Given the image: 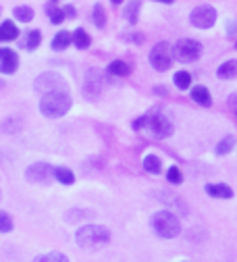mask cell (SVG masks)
I'll use <instances>...</instances> for the list:
<instances>
[{"instance_id":"obj_1","label":"cell","mask_w":237,"mask_h":262,"mask_svg":"<svg viewBox=\"0 0 237 262\" xmlns=\"http://www.w3.org/2000/svg\"><path fill=\"white\" fill-rule=\"evenodd\" d=\"M133 129L135 131H144V134H148L150 138L164 140V138H168L173 134V123L160 111H150L148 115L133 121Z\"/></svg>"},{"instance_id":"obj_2","label":"cell","mask_w":237,"mask_h":262,"mask_svg":"<svg viewBox=\"0 0 237 262\" xmlns=\"http://www.w3.org/2000/svg\"><path fill=\"white\" fill-rule=\"evenodd\" d=\"M71 104H73V98H71L69 90L50 92V94H44L40 98V111L48 119H58V117L67 115L71 108Z\"/></svg>"},{"instance_id":"obj_3","label":"cell","mask_w":237,"mask_h":262,"mask_svg":"<svg viewBox=\"0 0 237 262\" xmlns=\"http://www.w3.org/2000/svg\"><path fill=\"white\" fill-rule=\"evenodd\" d=\"M75 242L83 250H98L111 242V231L102 225H81L75 231Z\"/></svg>"},{"instance_id":"obj_4","label":"cell","mask_w":237,"mask_h":262,"mask_svg":"<svg viewBox=\"0 0 237 262\" xmlns=\"http://www.w3.org/2000/svg\"><path fill=\"white\" fill-rule=\"evenodd\" d=\"M150 225L154 229V233L162 239H173L181 233V223L171 210H158L152 214Z\"/></svg>"},{"instance_id":"obj_5","label":"cell","mask_w":237,"mask_h":262,"mask_svg":"<svg viewBox=\"0 0 237 262\" xmlns=\"http://www.w3.org/2000/svg\"><path fill=\"white\" fill-rule=\"evenodd\" d=\"M173 46L168 42H158L152 50H150V64L156 71H168L173 64Z\"/></svg>"},{"instance_id":"obj_6","label":"cell","mask_w":237,"mask_h":262,"mask_svg":"<svg viewBox=\"0 0 237 262\" xmlns=\"http://www.w3.org/2000/svg\"><path fill=\"white\" fill-rule=\"evenodd\" d=\"M202 54V44L191 38H183L173 46V58L179 62H193Z\"/></svg>"},{"instance_id":"obj_7","label":"cell","mask_w":237,"mask_h":262,"mask_svg":"<svg viewBox=\"0 0 237 262\" xmlns=\"http://www.w3.org/2000/svg\"><path fill=\"white\" fill-rule=\"evenodd\" d=\"M189 23L198 29H210L217 23V9L210 5H200L189 13Z\"/></svg>"},{"instance_id":"obj_8","label":"cell","mask_w":237,"mask_h":262,"mask_svg":"<svg viewBox=\"0 0 237 262\" xmlns=\"http://www.w3.org/2000/svg\"><path fill=\"white\" fill-rule=\"evenodd\" d=\"M33 88H36V92H42L44 94H50V92H60V90H69L67 88V81L56 75V73H42L36 77V81H33Z\"/></svg>"},{"instance_id":"obj_9","label":"cell","mask_w":237,"mask_h":262,"mask_svg":"<svg viewBox=\"0 0 237 262\" xmlns=\"http://www.w3.org/2000/svg\"><path fill=\"white\" fill-rule=\"evenodd\" d=\"M54 169L48 165V162H33L31 167H27V171H25V179L27 181H31V183H42V185H46L54 175Z\"/></svg>"},{"instance_id":"obj_10","label":"cell","mask_w":237,"mask_h":262,"mask_svg":"<svg viewBox=\"0 0 237 262\" xmlns=\"http://www.w3.org/2000/svg\"><path fill=\"white\" fill-rule=\"evenodd\" d=\"M102 88H104V75H102V71L90 69L88 75H85V83H83L85 98H90V100H96V98L100 96V92H102Z\"/></svg>"},{"instance_id":"obj_11","label":"cell","mask_w":237,"mask_h":262,"mask_svg":"<svg viewBox=\"0 0 237 262\" xmlns=\"http://www.w3.org/2000/svg\"><path fill=\"white\" fill-rule=\"evenodd\" d=\"M204 191L210 195V198H233V189L227 185V183H206Z\"/></svg>"},{"instance_id":"obj_12","label":"cell","mask_w":237,"mask_h":262,"mask_svg":"<svg viewBox=\"0 0 237 262\" xmlns=\"http://www.w3.org/2000/svg\"><path fill=\"white\" fill-rule=\"evenodd\" d=\"M191 100L202 104V106H210L212 104V98H210V92L206 85H196L191 88Z\"/></svg>"},{"instance_id":"obj_13","label":"cell","mask_w":237,"mask_h":262,"mask_svg":"<svg viewBox=\"0 0 237 262\" xmlns=\"http://www.w3.org/2000/svg\"><path fill=\"white\" fill-rule=\"evenodd\" d=\"M217 75H219V79H235L237 77V60L235 58L225 60L217 69Z\"/></svg>"},{"instance_id":"obj_14","label":"cell","mask_w":237,"mask_h":262,"mask_svg":"<svg viewBox=\"0 0 237 262\" xmlns=\"http://www.w3.org/2000/svg\"><path fill=\"white\" fill-rule=\"evenodd\" d=\"M19 38V29L13 21H5L0 25V42H13Z\"/></svg>"},{"instance_id":"obj_15","label":"cell","mask_w":237,"mask_h":262,"mask_svg":"<svg viewBox=\"0 0 237 262\" xmlns=\"http://www.w3.org/2000/svg\"><path fill=\"white\" fill-rule=\"evenodd\" d=\"M71 44H73V34H69V31H58V34L54 36V40H52V50L60 52L64 48H69Z\"/></svg>"},{"instance_id":"obj_16","label":"cell","mask_w":237,"mask_h":262,"mask_svg":"<svg viewBox=\"0 0 237 262\" xmlns=\"http://www.w3.org/2000/svg\"><path fill=\"white\" fill-rule=\"evenodd\" d=\"M106 73L109 75H117V77H127L131 73V67H129L125 60H113L109 67H106Z\"/></svg>"},{"instance_id":"obj_17","label":"cell","mask_w":237,"mask_h":262,"mask_svg":"<svg viewBox=\"0 0 237 262\" xmlns=\"http://www.w3.org/2000/svg\"><path fill=\"white\" fill-rule=\"evenodd\" d=\"M54 177H56V181H60L62 185H71V183H75V175H73V171L71 169H67V167H54V173H52Z\"/></svg>"},{"instance_id":"obj_18","label":"cell","mask_w":237,"mask_h":262,"mask_svg":"<svg viewBox=\"0 0 237 262\" xmlns=\"http://www.w3.org/2000/svg\"><path fill=\"white\" fill-rule=\"evenodd\" d=\"M73 44H75L77 48H81V50L90 48V44H92V38L88 36V31H85L83 27H79V29H75V31H73Z\"/></svg>"},{"instance_id":"obj_19","label":"cell","mask_w":237,"mask_h":262,"mask_svg":"<svg viewBox=\"0 0 237 262\" xmlns=\"http://www.w3.org/2000/svg\"><path fill=\"white\" fill-rule=\"evenodd\" d=\"M140 9H142V5H140V3H127V5H125V9H123V17H125L131 25H135V23H138Z\"/></svg>"},{"instance_id":"obj_20","label":"cell","mask_w":237,"mask_h":262,"mask_svg":"<svg viewBox=\"0 0 237 262\" xmlns=\"http://www.w3.org/2000/svg\"><path fill=\"white\" fill-rule=\"evenodd\" d=\"M144 169H146L148 173H152V175H158V173L162 171V162H160V158H158L156 154H148V156L144 158Z\"/></svg>"},{"instance_id":"obj_21","label":"cell","mask_w":237,"mask_h":262,"mask_svg":"<svg viewBox=\"0 0 237 262\" xmlns=\"http://www.w3.org/2000/svg\"><path fill=\"white\" fill-rule=\"evenodd\" d=\"M23 121L19 117H9L3 121V131H7V134H17V131L21 129Z\"/></svg>"},{"instance_id":"obj_22","label":"cell","mask_w":237,"mask_h":262,"mask_svg":"<svg viewBox=\"0 0 237 262\" xmlns=\"http://www.w3.org/2000/svg\"><path fill=\"white\" fill-rule=\"evenodd\" d=\"M173 81H175V85H177L179 90H189V85H191V75H189L187 71H177L175 77H173Z\"/></svg>"},{"instance_id":"obj_23","label":"cell","mask_w":237,"mask_h":262,"mask_svg":"<svg viewBox=\"0 0 237 262\" xmlns=\"http://www.w3.org/2000/svg\"><path fill=\"white\" fill-rule=\"evenodd\" d=\"M233 146H235V138H233V136H227V138H223V140L217 144V154H219V156H225V154H229V152L233 150Z\"/></svg>"},{"instance_id":"obj_24","label":"cell","mask_w":237,"mask_h":262,"mask_svg":"<svg viewBox=\"0 0 237 262\" xmlns=\"http://www.w3.org/2000/svg\"><path fill=\"white\" fill-rule=\"evenodd\" d=\"M40 42H42V34L38 29H33V31H29L27 38H25V48L27 50H36L40 46Z\"/></svg>"},{"instance_id":"obj_25","label":"cell","mask_w":237,"mask_h":262,"mask_svg":"<svg viewBox=\"0 0 237 262\" xmlns=\"http://www.w3.org/2000/svg\"><path fill=\"white\" fill-rule=\"evenodd\" d=\"M46 13H48V17H50V21H52L54 25H60V23H62V19H64V13H62V9H58L54 3H50V5H48Z\"/></svg>"},{"instance_id":"obj_26","label":"cell","mask_w":237,"mask_h":262,"mask_svg":"<svg viewBox=\"0 0 237 262\" xmlns=\"http://www.w3.org/2000/svg\"><path fill=\"white\" fill-rule=\"evenodd\" d=\"M33 262H69V258H67L62 252H50L46 256H38Z\"/></svg>"},{"instance_id":"obj_27","label":"cell","mask_w":237,"mask_h":262,"mask_svg":"<svg viewBox=\"0 0 237 262\" xmlns=\"http://www.w3.org/2000/svg\"><path fill=\"white\" fill-rule=\"evenodd\" d=\"M92 19H94L96 27H104V25H106V15H104V9H102V5H96V7H94Z\"/></svg>"},{"instance_id":"obj_28","label":"cell","mask_w":237,"mask_h":262,"mask_svg":"<svg viewBox=\"0 0 237 262\" xmlns=\"http://www.w3.org/2000/svg\"><path fill=\"white\" fill-rule=\"evenodd\" d=\"M166 179H168V183H173V185H181L183 183V173H181V169L179 167H171L166 171Z\"/></svg>"},{"instance_id":"obj_29","label":"cell","mask_w":237,"mask_h":262,"mask_svg":"<svg viewBox=\"0 0 237 262\" xmlns=\"http://www.w3.org/2000/svg\"><path fill=\"white\" fill-rule=\"evenodd\" d=\"M17 67H19V60H17V56H13V58H9V60H5V62H0V73L11 75V73L17 71Z\"/></svg>"},{"instance_id":"obj_30","label":"cell","mask_w":237,"mask_h":262,"mask_svg":"<svg viewBox=\"0 0 237 262\" xmlns=\"http://www.w3.org/2000/svg\"><path fill=\"white\" fill-rule=\"evenodd\" d=\"M13 219H11V214H7L5 210H0V233H9V231H13Z\"/></svg>"},{"instance_id":"obj_31","label":"cell","mask_w":237,"mask_h":262,"mask_svg":"<svg viewBox=\"0 0 237 262\" xmlns=\"http://www.w3.org/2000/svg\"><path fill=\"white\" fill-rule=\"evenodd\" d=\"M15 17L19 21H23V23H29L33 19V9L31 7H17L15 9Z\"/></svg>"},{"instance_id":"obj_32","label":"cell","mask_w":237,"mask_h":262,"mask_svg":"<svg viewBox=\"0 0 237 262\" xmlns=\"http://www.w3.org/2000/svg\"><path fill=\"white\" fill-rule=\"evenodd\" d=\"M13 56H17L11 48H0V62H5V60H9V58H13Z\"/></svg>"},{"instance_id":"obj_33","label":"cell","mask_w":237,"mask_h":262,"mask_svg":"<svg viewBox=\"0 0 237 262\" xmlns=\"http://www.w3.org/2000/svg\"><path fill=\"white\" fill-rule=\"evenodd\" d=\"M62 13H64V17H75V15H77V11H75L73 5H67V7L62 9Z\"/></svg>"},{"instance_id":"obj_34","label":"cell","mask_w":237,"mask_h":262,"mask_svg":"<svg viewBox=\"0 0 237 262\" xmlns=\"http://www.w3.org/2000/svg\"><path fill=\"white\" fill-rule=\"evenodd\" d=\"M129 40H133L135 44H142V42H144V34H131Z\"/></svg>"}]
</instances>
